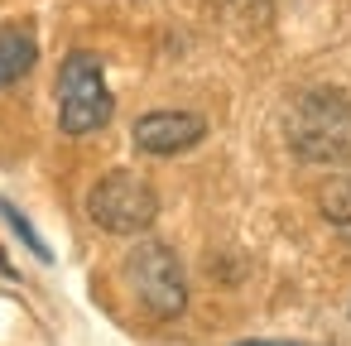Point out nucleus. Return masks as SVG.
I'll use <instances>...</instances> for the list:
<instances>
[{
	"label": "nucleus",
	"mask_w": 351,
	"mask_h": 346,
	"mask_svg": "<svg viewBox=\"0 0 351 346\" xmlns=\"http://www.w3.org/2000/svg\"><path fill=\"white\" fill-rule=\"evenodd\" d=\"M0 212H5V221H10V226H15V231H20V240H25V245H29V250H34V255H39V260H49V245H44V240H39V236H34V226H29V221H25V212H15V207H10V202H0Z\"/></svg>",
	"instance_id": "6e6552de"
},
{
	"label": "nucleus",
	"mask_w": 351,
	"mask_h": 346,
	"mask_svg": "<svg viewBox=\"0 0 351 346\" xmlns=\"http://www.w3.org/2000/svg\"><path fill=\"white\" fill-rule=\"evenodd\" d=\"M236 5H250V0H236Z\"/></svg>",
	"instance_id": "9b49d317"
},
{
	"label": "nucleus",
	"mask_w": 351,
	"mask_h": 346,
	"mask_svg": "<svg viewBox=\"0 0 351 346\" xmlns=\"http://www.w3.org/2000/svg\"><path fill=\"white\" fill-rule=\"evenodd\" d=\"M236 346H303V341H236Z\"/></svg>",
	"instance_id": "1a4fd4ad"
},
{
	"label": "nucleus",
	"mask_w": 351,
	"mask_h": 346,
	"mask_svg": "<svg viewBox=\"0 0 351 346\" xmlns=\"http://www.w3.org/2000/svg\"><path fill=\"white\" fill-rule=\"evenodd\" d=\"M202 135H207V121L197 111H149L135 121V149L154 159L188 154L193 145H202Z\"/></svg>",
	"instance_id": "39448f33"
},
{
	"label": "nucleus",
	"mask_w": 351,
	"mask_h": 346,
	"mask_svg": "<svg viewBox=\"0 0 351 346\" xmlns=\"http://www.w3.org/2000/svg\"><path fill=\"white\" fill-rule=\"evenodd\" d=\"M125 284L135 293V303L154 317V322H173L183 308H188V274H183V260L159 245V240H145L130 250L125 260Z\"/></svg>",
	"instance_id": "7ed1b4c3"
},
{
	"label": "nucleus",
	"mask_w": 351,
	"mask_h": 346,
	"mask_svg": "<svg viewBox=\"0 0 351 346\" xmlns=\"http://www.w3.org/2000/svg\"><path fill=\"white\" fill-rule=\"evenodd\" d=\"M39 63V39L29 25H0V87H15L34 73Z\"/></svg>",
	"instance_id": "423d86ee"
},
{
	"label": "nucleus",
	"mask_w": 351,
	"mask_h": 346,
	"mask_svg": "<svg viewBox=\"0 0 351 346\" xmlns=\"http://www.w3.org/2000/svg\"><path fill=\"white\" fill-rule=\"evenodd\" d=\"M87 217L106 231V236H140L154 226L159 217V193L130 173V169H116L106 178H97V188L87 193Z\"/></svg>",
	"instance_id": "20e7f679"
},
{
	"label": "nucleus",
	"mask_w": 351,
	"mask_h": 346,
	"mask_svg": "<svg viewBox=\"0 0 351 346\" xmlns=\"http://www.w3.org/2000/svg\"><path fill=\"white\" fill-rule=\"evenodd\" d=\"M317 202H322V217H327L332 226L351 231V178H332Z\"/></svg>",
	"instance_id": "0eeeda50"
},
{
	"label": "nucleus",
	"mask_w": 351,
	"mask_h": 346,
	"mask_svg": "<svg viewBox=\"0 0 351 346\" xmlns=\"http://www.w3.org/2000/svg\"><path fill=\"white\" fill-rule=\"evenodd\" d=\"M284 140L303 164H351V97L337 87H308L284 116Z\"/></svg>",
	"instance_id": "f257e3e1"
},
{
	"label": "nucleus",
	"mask_w": 351,
	"mask_h": 346,
	"mask_svg": "<svg viewBox=\"0 0 351 346\" xmlns=\"http://www.w3.org/2000/svg\"><path fill=\"white\" fill-rule=\"evenodd\" d=\"M0 274H5V279H10V274H15V269H10V264H5V255H0Z\"/></svg>",
	"instance_id": "9d476101"
},
{
	"label": "nucleus",
	"mask_w": 351,
	"mask_h": 346,
	"mask_svg": "<svg viewBox=\"0 0 351 346\" xmlns=\"http://www.w3.org/2000/svg\"><path fill=\"white\" fill-rule=\"evenodd\" d=\"M116 101L97 53H68L58 68V125L63 135H97L111 121Z\"/></svg>",
	"instance_id": "f03ea898"
}]
</instances>
